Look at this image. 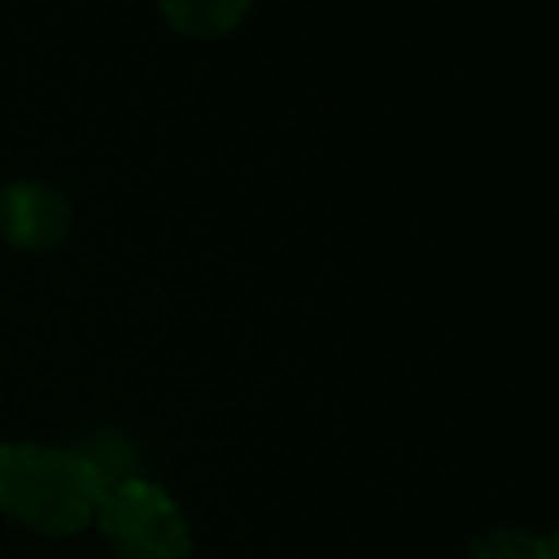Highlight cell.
Instances as JSON below:
<instances>
[{
  "mask_svg": "<svg viewBox=\"0 0 559 559\" xmlns=\"http://www.w3.org/2000/svg\"><path fill=\"white\" fill-rule=\"evenodd\" d=\"M100 498L105 489L92 467L74 454V445H0V515L35 533L66 537L92 524Z\"/></svg>",
  "mask_w": 559,
  "mask_h": 559,
  "instance_id": "cell-1",
  "label": "cell"
},
{
  "mask_svg": "<svg viewBox=\"0 0 559 559\" xmlns=\"http://www.w3.org/2000/svg\"><path fill=\"white\" fill-rule=\"evenodd\" d=\"M92 520L100 524L118 559H188L192 555V533L183 511L162 485L144 476L105 489Z\"/></svg>",
  "mask_w": 559,
  "mask_h": 559,
  "instance_id": "cell-2",
  "label": "cell"
},
{
  "mask_svg": "<svg viewBox=\"0 0 559 559\" xmlns=\"http://www.w3.org/2000/svg\"><path fill=\"white\" fill-rule=\"evenodd\" d=\"M70 231V205L57 188L35 179H13L0 188V236L13 249L39 253Z\"/></svg>",
  "mask_w": 559,
  "mask_h": 559,
  "instance_id": "cell-3",
  "label": "cell"
},
{
  "mask_svg": "<svg viewBox=\"0 0 559 559\" xmlns=\"http://www.w3.org/2000/svg\"><path fill=\"white\" fill-rule=\"evenodd\" d=\"M157 4L179 35H197V39H214L231 31L253 9V0H157Z\"/></svg>",
  "mask_w": 559,
  "mask_h": 559,
  "instance_id": "cell-4",
  "label": "cell"
},
{
  "mask_svg": "<svg viewBox=\"0 0 559 559\" xmlns=\"http://www.w3.org/2000/svg\"><path fill=\"white\" fill-rule=\"evenodd\" d=\"M74 454L92 467V476L100 480V489H114L122 480H135V445L118 432H92L83 445H74Z\"/></svg>",
  "mask_w": 559,
  "mask_h": 559,
  "instance_id": "cell-5",
  "label": "cell"
},
{
  "mask_svg": "<svg viewBox=\"0 0 559 559\" xmlns=\"http://www.w3.org/2000/svg\"><path fill=\"white\" fill-rule=\"evenodd\" d=\"M467 559H555V542L524 528H493L472 542Z\"/></svg>",
  "mask_w": 559,
  "mask_h": 559,
  "instance_id": "cell-6",
  "label": "cell"
}]
</instances>
